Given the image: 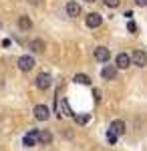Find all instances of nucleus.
<instances>
[{
	"instance_id": "f257e3e1",
	"label": "nucleus",
	"mask_w": 147,
	"mask_h": 151,
	"mask_svg": "<svg viewBox=\"0 0 147 151\" xmlns=\"http://www.w3.org/2000/svg\"><path fill=\"white\" fill-rule=\"evenodd\" d=\"M34 58L30 57V55H24V57L18 58V69L22 70V73H28V70H32L34 69Z\"/></svg>"
},
{
	"instance_id": "f03ea898",
	"label": "nucleus",
	"mask_w": 147,
	"mask_h": 151,
	"mask_svg": "<svg viewBox=\"0 0 147 151\" xmlns=\"http://www.w3.org/2000/svg\"><path fill=\"white\" fill-rule=\"evenodd\" d=\"M131 63H133V58L129 57L127 52H119L117 58H115V67H117V69H129Z\"/></svg>"
},
{
	"instance_id": "7ed1b4c3",
	"label": "nucleus",
	"mask_w": 147,
	"mask_h": 151,
	"mask_svg": "<svg viewBox=\"0 0 147 151\" xmlns=\"http://www.w3.org/2000/svg\"><path fill=\"white\" fill-rule=\"evenodd\" d=\"M85 22H87V26H89V28H99V26H101V22H103V16L99 14V12H91V14H87Z\"/></svg>"
},
{
	"instance_id": "20e7f679",
	"label": "nucleus",
	"mask_w": 147,
	"mask_h": 151,
	"mask_svg": "<svg viewBox=\"0 0 147 151\" xmlns=\"http://www.w3.org/2000/svg\"><path fill=\"white\" fill-rule=\"evenodd\" d=\"M34 117H36V121H46L50 117V109L46 105H36L34 107Z\"/></svg>"
},
{
	"instance_id": "39448f33",
	"label": "nucleus",
	"mask_w": 147,
	"mask_h": 151,
	"mask_svg": "<svg viewBox=\"0 0 147 151\" xmlns=\"http://www.w3.org/2000/svg\"><path fill=\"white\" fill-rule=\"evenodd\" d=\"M38 129H32V131H28L26 135H24V139H22V143L26 145V147H34L36 143H38Z\"/></svg>"
},
{
	"instance_id": "423d86ee",
	"label": "nucleus",
	"mask_w": 147,
	"mask_h": 151,
	"mask_svg": "<svg viewBox=\"0 0 147 151\" xmlns=\"http://www.w3.org/2000/svg\"><path fill=\"white\" fill-rule=\"evenodd\" d=\"M131 58H133V65H137V67H145L147 65V55H145V50H141V48L133 50Z\"/></svg>"
},
{
	"instance_id": "0eeeda50",
	"label": "nucleus",
	"mask_w": 147,
	"mask_h": 151,
	"mask_svg": "<svg viewBox=\"0 0 147 151\" xmlns=\"http://www.w3.org/2000/svg\"><path fill=\"white\" fill-rule=\"evenodd\" d=\"M93 55H95V58H97L99 63H107V60L111 58V50H109L107 47H97Z\"/></svg>"
},
{
	"instance_id": "6e6552de",
	"label": "nucleus",
	"mask_w": 147,
	"mask_h": 151,
	"mask_svg": "<svg viewBox=\"0 0 147 151\" xmlns=\"http://www.w3.org/2000/svg\"><path fill=\"white\" fill-rule=\"evenodd\" d=\"M101 77L105 79V81H113L115 77H117V67H113V65H105L101 70Z\"/></svg>"
},
{
	"instance_id": "1a4fd4ad",
	"label": "nucleus",
	"mask_w": 147,
	"mask_h": 151,
	"mask_svg": "<svg viewBox=\"0 0 147 151\" xmlns=\"http://www.w3.org/2000/svg\"><path fill=\"white\" fill-rule=\"evenodd\" d=\"M67 14H68V16H73V18L81 16V4H79V2H75V0H68V2H67Z\"/></svg>"
},
{
	"instance_id": "9d476101",
	"label": "nucleus",
	"mask_w": 147,
	"mask_h": 151,
	"mask_svg": "<svg viewBox=\"0 0 147 151\" xmlns=\"http://www.w3.org/2000/svg\"><path fill=\"white\" fill-rule=\"evenodd\" d=\"M36 87H38L40 91H46V89L50 87V77H48L46 73H40V75L36 77Z\"/></svg>"
},
{
	"instance_id": "9b49d317",
	"label": "nucleus",
	"mask_w": 147,
	"mask_h": 151,
	"mask_svg": "<svg viewBox=\"0 0 147 151\" xmlns=\"http://www.w3.org/2000/svg\"><path fill=\"white\" fill-rule=\"evenodd\" d=\"M109 129L113 131L115 135H123V133H125V121H123V119H115Z\"/></svg>"
},
{
	"instance_id": "f8f14e48",
	"label": "nucleus",
	"mask_w": 147,
	"mask_h": 151,
	"mask_svg": "<svg viewBox=\"0 0 147 151\" xmlns=\"http://www.w3.org/2000/svg\"><path fill=\"white\" fill-rule=\"evenodd\" d=\"M30 48H32V52H36V55H40V52H45V40L43 38H34V40H30Z\"/></svg>"
},
{
	"instance_id": "ddd939ff",
	"label": "nucleus",
	"mask_w": 147,
	"mask_h": 151,
	"mask_svg": "<svg viewBox=\"0 0 147 151\" xmlns=\"http://www.w3.org/2000/svg\"><path fill=\"white\" fill-rule=\"evenodd\" d=\"M18 28H20L22 32H28V30L32 28V20H30L26 14H22V16L18 18Z\"/></svg>"
},
{
	"instance_id": "4468645a",
	"label": "nucleus",
	"mask_w": 147,
	"mask_h": 151,
	"mask_svg": "<svg viewBox=\"0 0 147 151\" xmlns=\"http://www.w3.org/2000/svg\"><path fill=\"white\" fill-rule=\"evenodd\" d=\"M50 141H53V133L46 131V129H43V131L38 133V143H40V145H48Z\"/></svg>"
},
{
	"instance_id": "2eb2a0df",
	"label": "nucleus",
	"mask_w": 147,
	"mask_h": 151,
	"mask_svg": "<svg viewBox=\"0 0 147 151\" xmlns=\"http://www.w3.org/2000/svg\"><path fill=\"white\" fill-rule=\"evenodd\" d=\"M75 83H79V85H91V79L89 75H75Z\"/></svg>"
},
{
	"instance_id": "dca6fc26",
	"label": "nucleus",
	"mask_w": 147,
	"mask_h": 151,
	"mask_svg": "<svg viewBox=\"0 0 147 151\" xmlns=\"http://www.w3.org/2000/svg\"><path fill=\"white\" fill-rule=\"evenodd\" d=\"M119 4H121V0H105V6H109V8H119Z\"/></svg>"
},
{
	"instance_id": "f3484780",
	"label": "nucleus",
	"mask_w": 147,
	"mask_h": 151,
	"mask_svg": "<svg viewBox=\"0 0 147 151\" xmlns=\"http://www.w3.org/2000/svg\"><path fill=\"white\" fill-rule=\"evenodd\" d=\"M75 121H77L79 125H85V123L89 121V117H87V115H75Z\"/></svg>"
},
{
	"instance_id": "a211bd4d",
	"label": "nucleus",
	"mask_w": 147,
	"mask_h": 151,
	"mask_svg": "<svg viewBox=\"0 0 147 151\" xmlns=\"http://www.w3.org/2000/svg\"><path fill=\"white\" fill-rule=\"evenodd\" d=\"M127 30H129V32H133V35H135V32H137V24L133 22V20H127Z\"/></svg>"
},
{
	"instance_id": "6ab92c4d",
	"label": "nucleus",
	"mask_w": 147,
	"mask_h": 151,
	"mask_svg": "<svg viewBox=\"0 0 147 151\" xmlns=\"http://www.w3.org/2000/svg\"><path fill=\"white\" fill-rule=\"evenodd\" d=\"M107 141H109L111 145H115V143H117V135H115L113 131H109V133H107Z\"/></svg>"
},
{
	"instance_id": "aec40b11",
	"label": "nucleus",
	"mask_w": 147,
	"mask_h": 151,
	"mask_svg": "<svg viewBox=\"0 0 147 151\" xmlns=\"http://www.w3.org/2000/svg\"><path fill=\"white\" fill-rule=\"evenodd\" d=\"M93 97H95V101H97V103H99V101H101V93H99V91H97V89H95V91H93Z\"/></svg>"
},
{
	"instance_id": "412c9836",
	"label": "nucleus",
	"mask_w": 147,
	"mask_h": 151,
	"mask_svg": "<svg viewBox=\"0 0 147 151\" xmlns=\"http://www.w3.org/2000/svg\"><path fill=\"white\" fill-rule=\"evenodd\" d=\"M137 6H147V0H135Z\"/></svg>"
},
{
	"instance_id": "4be33fe9",
	"label": "nucleus",
	"mask_w": 147,
	"mask_h": 151,
	"mask_svg": "<svg viewBox=\"0 0 147 151\" xmlns=\"http://www.w3.org/2000/svg\"><path fill=\"white\" fill-rule=\"evenodd\" d=\"M123 16H127V20H131V16H133V12H131V10H127V12L123 14Z\"/></svg>"
},
{
	"instance_id": "5701e85b",
	"label": "nucleus",
	"mask_w": 147,
	"mask_h": 151,
	"mask_svg": "<svg viewBox=\"0 0 147 151\" xmlns=\"http://www.w3.org/2000/svg\"><path fill=\"white\" fill-rule=\"evenodd\" d=\"M28 2H30V4H34V6H38V4H40V0H28Z\"/></svg>"
},
{
	"instance_id": "b1692460",
	"label": "nucleus",
	"mask_w": 147,
	"mask_h": 151,
	"mask_svg": "<svg viewBox=\"0 0 147 151\" xmlns=\"http://www.w3.org/2000/svg\"><path fill=\"white\" fill-rule=\"evenodd\" d=\"M85 2H89V4H93V2H97V0H85Z\"/></svg>"
}]
</instances>
